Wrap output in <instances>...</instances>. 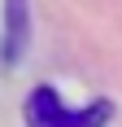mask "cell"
<instances>
[{"label":"cell","mask_w":122,"mask_h":127,"mask_svg":"<svg viewBox=\"0 0 122 127\" xmlns=\"http://www.w3.org/2000/svg\"><path fill=\"white\" fill-rule=\"evenodd\" d=\"M22 114H26V127H105L109 114H113V105L109 101H92V105H83V110H74V105H65L57 96L52 83H39V88L26 96Z\"/></svg>","instance_id":"obj_1"},{"label":"cell","mask_w":122,"mask_h":127,"mask_svg":"<svg viewBox=\"0 0 122 127\" xmlns=\"http://www.w3.org/2000/svg\"><path fill=\"white\" fill-rule=\"evenodd\" d=\"M26 35H31V26H26V0H4V57L9 62L22 57Z\"/></svg>","instance_id":"obj_2"}]
</instances>
